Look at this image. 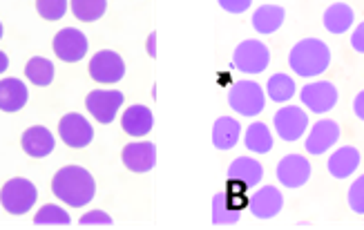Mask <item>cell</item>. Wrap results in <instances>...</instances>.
I'll return each instance as SVG.
<instances>
[{"label": "cell", "instance_id": "cell-1", "mask_svg": "<svg viewBox=\"0 0 364 230\" xmlns=\"http://www.w3.org/2000/svg\"><path fill=\"white\" fill-rule=\"evenodd\" d=\"M52 192L65 202L72 208H81L87 206L94 192H97V183H94V177L81 165H65L54 175L52 179Z\"/></svg>", "mask_w": 364, "mask_h": 230}, {"label": "cell", "instance_id": "cell-2", "mask_svg": "<svg viewBox=\"0 0 364 230\" xmlns=\"http://www.w3.org/2000/svg\"><path fill=\"white\" fill-rule=\"evenodd\" d=\"M289 65L297 76L315 79L328 70L331 65V50L320 38H302L295 43L289 52Z\"/></svg>", "mask_w": 364, "mask_h": 230}, {"label": "cell", "instance_id": "cell-3", "mask_svg": "<svg viewBox=\"0 0 364 230\" xmlns=\"http://www.w3.org/2000/svg\"><path fill=\"white\" fill-rule=\"evenodd\" d=\"M228 105L230 110H235L242 116H257L264 112L266 105V94L264 89L255 83V81H237L230 89H228Z\"/></svg>", "mask_w": 364, "mask_h": 230}, {"label": "cell", "instance_id": "cell-4", "mask_svg": "<svg viewBox=\"0 0 364 230\" xmlns=\"http://www.w3.org/2000/svg\"><path fill=\"white\" fill-rule=\"evenodd\" d=\"M38 190L29 179L16 177L7 181L3 190H0V204L9 214H25L31 210V206L36 204Z\"/></svg>", "mask_w": 364, "mask_h": 230}, {"label": "cell", "instance_id": "cell-5", "mask_svg": "<svg viewBox=\"0 0 364 230\" xmlns=\"http://www.w3.org/2000/svg\"><path fill=\"white\" fill-rule=\"evenodd\" d=\"M271 63V50L262 40H244L235 48L232 65L244 74H262Z\"/></svg>", "mask_w": 364, "mask_h": 230}, {"label": "cell", "instance_id": "cell-6", "mask_svg": "<svg viewBox=\"0 0 364 230\" xmlns=\"http://www.w3.org/2000/svg\"><path fill=\"white\" fill-rule=\"evenodd\" d=\"M273 126L275 132L282 141H299L309 130V116L302 107H295V105H287V107H279L273 116Z\"/></svg>", "mask_w": 364, "mask_h": 230}, {"label": "cell", "instance_id": "cell-7", "mask_svg": "<svg viewBox=\"0 0 364 230\" xmlns=\"http://www.w3.org/2000/svg\"><path fill=\"white\" fill-rule=\"evenodd\" d=\"M299 99H302V103L309 107L311 112L326 114L338 105L340 92L331 81H315V83H309V85L302 87V92H299Z\"/></svg>", "mask_w": 364, "mask_h": 230}, {"label": "cell", "instance_id": "cell-8", "mask_svg": "<svg viewBox=\"0 0 364 230\" xmlns=\"http://www.w3.org/2000/svg\"><path fill=\"white\" fill-rule=\"evenodd\" d=\"M90 76L97 83H103V85L119 83L125 76L123 58L112 50H101L99 54H94V58L90 60Z\"/></svg>", "mask_w": 364, "mask_h": 230}, {"label": "cell", "instance_id": "cell-9", "mask_svg": "<svg viewBox=\"0 0 364 230\" xmlns=\"http://www.w3.org/2000/svg\"><path fill=\"white\" fill-rule=\"evenodd\" d=\"M121 105H123V94L119 89H94L85 97L87 112L99 124H112Z\"/></svg>", "mask_w": 364, "mask_h": 230}, {"label": "cell", "instance_id": "cell-10", "mask_svg": "<svg viewBox=\"0 0 364 230\" xmlns=\"http://www.w3.org/2000/svg\"><path fill=\"white\" fill-rule=\"evenodd\" d=\"M58 134H60V139L65 141L70 148L81 150V148L92 143L94 128L90 126V121L85 116H81L78 112H70V114H65V116L60 119Z\"/></svg>", "mask_w": 364, "mask_h": 230}, {"label": "cell", "instance_id": "cell-11", "mask_svg": "<svg viewBox=\"0 0 364 230\" xmlns=\"http://www.w3.org/2000/svg\"><path fill=\"white\" fill-rule=\"evenodd\" d=\"M277 179L284 188H302L311 179V163L304 155H287L277 163Z\"/></svg>", "mask_w": 364, "mask_h": 230}, {"label": "cell", "instance_id": "cell-12", "mask_svg": "<svg viewBox=\"0 0 364 230\" xmlns=\"http://www.w3.org/2000/svg\"><path fill=\"white\" fill-rule=\"evenodd\" d=\"M54 52L65 63H78L87 54V38L74 27H65L54 36Z\"/></svg>", "mask_w": 364, "mask_h": 230}, {"label": "cell", "instance_id": "cell-13", "mask_svg": "<svg viewBox=\"0 0 364 230\" xmlns=\"http://www.w3.org/2000/svg\"><path fill=\"white\" fill-rule=\"evenodd\" d=\"M340 134L342 132H340V126L336 124V121L322 119V121H318V124L311 128L306 141H304V148H306L309 155L320 157V155H324L326 150H331L340 141Z\"/></svg>", "mask_w": 364, "mask_h": 230}, {"label": "cell", "instance_id": "cell-14", "mask_svg": "<svg viewBox=\"0 0 364 230\" xmlns=\"http://www.w3.org/2000/svg\"><path fill=\"white\" fill-rule=\"evenodd\" d=\"M284 208V197L275 186H264L248 199V210L257 219H273Z\"/></svg>", "mask_w": 364, "mask_h": 230}, {"label": "cell", "instance_id": "cell-15", "mask_svg": "<svg viewBox=\"0 0 364 230\" xmlns=\"http://www.w3.org/2000/svg\"><path fill=\"white\" fill-rule=\"evenodd\" d=\"M121 159H123V165L128 168L130 172H136V175L150 172L154 168V159H156L154 143L141 141V143L125 146L121 152Z\"/></svg>", "mask_w": 364, "mask_h": 230}, {"label": "cell", "instance_id": "cell-16", "mask_svg": "<svg viewBox=\"0 0 364 230\" xmlns=\"http://www.w3.org/2000/svg\"><path fill=\"white\" fill-rule=\"evenodd\" d=\"M21 146L23 150L27 152L29 157H34V159H43L47 155H52L54 152V146H56V139H54V134L43 128V126H34V128H29L23 132L21 136Z\"/></svg>", "mask_w": 364, "mask_h": 230}, {"label": "cell", "instance_id": "cell-17", "mask_svg": "<svg viewBox=\"0 0 364 230\" xmlns=\"http://www.w3.org/2000/svg\"><path fill=\"white\" fill-rule=\"evenodd\" d=\"M360 150L353 148V146H342L338 148L333 155L328 157V175L331 177H336V179H349L358 168H360Z\"/></svg>", "mask_w": 364, "mask_h": 230}, {"label": "cell", "instance_id": "cell-18", "mask_svg": "<svg viewBox=\"0 0 364 230\" xmlns=\"http://www.w3.org/2000/svg\"><path fill=\"white\" fill-rule=\"evenodd\" d=\"M264 179V168L250 157H237L228 168V181L242 183L244 188H255Z\"/></svg>", "mask_w": 364, "mask_h": 230}, {"label": "cell", "instance_id": "cell-19", "mask_svg": "<svg viewBox=\"0 0 364 230\" xmlns=\"http://www.w3.org/2000/svg\"><path fill=\"white\" fill-rule=\"evenodd\" d=\"M322 23L326 27V32H331V34H336V36L346 34L355 23V11L346 3H333L331 7H326Z\"/></svg>", "mask_w": 364, "mask_h": 230}, {"label": "cell", "instance_id": "cell-20", "mask_svg": "<svg viewBox=\"0 0 364 230\" xmlns=\"http://www.w3.org/2000/svg\"><path fill=\"white\" fill-rule=\"evenodd\" d=\"M27 99H29V92H27V85L21 79L0 81V110H3V112L23 110Z\"/></svg>", "mask_w": 364, "mask_h": 230}, {"label": "cell", "instance_id": "cell-21", "mask_svg": "<svg viewBox=\"0 0 364 230\" xmlns=\"http://www.w3.org/2000/svg\"><path fill=\"white\" fill-rule=\"evenodd\" d=\"M284 18H287V11L279 5H262L255 9L252 13V27H255V32L262 34V36H268V34H275L277 29L284 25Z\"/></svg>", "mask_w": 364, "mask_h": 230}, {"label": "cell", "instance_id": "cell-22", "mask_svg": "<svg viewBox=\"0 0 364 230\" xmlns=\"http://www.w3.org/2000/svg\"><path fill=\"white\" fill-rule=\"evenodd\" d=\"M242 136V126L240 121L232 119V116H219L215 121V128H213V143L217 150H232L237 146Z\"/></svg>", "mask_w": 364, "mask_h": 230}, {"label": "cell", "instance_id": "cell-23", "mask_svg": "<svg viewBox=\"0 0 364 230\" xmlns=\"http://www.w3.org/2000/svg\"><path fill=\"white\" fill-rule=\"evenodd\" d=\"M123 132L130 136H146L152 130V112L146 105H132L121 119Z\"/></svg>", "mask_w": 364, "mask_h": 230}, {"label": "cell", "instance_id": "cell-24", "mask_svg": "<svg viewBox=\"0 0 364 230\" xmlns=\"http://www.w3.org/2000/svg\"><path fill=\"white\" fill-rule=\"evenodd\" d=\"M244 143H246V148L250 152H255V155H266V152L273 150V134H271V130H268L266 124L255 121V124L248 126Z\"/></svg>", "mask_w": 364, "mask_h": 230}, {"label": "cell", "instance_id": "cell-25", "mask_svg": "<svg viewBox=\"0 0 364 230\" xmlns=\"http://www.w3.org/2000/svg\"><path fill=\"white\" fill-rule=\"evenodd\" d=\"M25 76L29 83H34L38 87H47L54 81V63L50 58H43V56L29 58L25 65Z\"/></svg>", "mask_w": 364, "mask_h": 230}, {"label": "cell", "instance_id": "cell-26", "mask_svg": "<svg viewBox=\"0 0 364 230\" xmlns=\"http://www.w3.org/2000/svg\"><path fill=\"white\" fill-rule=\"evenodd\" d=\"M266 94L273 103H287L295 97V81L289 74H273L266 83Z\"/></svg>", "mask_w": 364, "mask_h": 230}, {"label": "cell", "instance_id": "cell-27", "mask_svg": "<svg viewBox=\"0 0 364 230\" xmlns=\"http://www.w3.org/2000/svg\"><path fill=\"white\" fill-rule=\"evenodd\" d=\"M240 221V206H237L228 195H217L213 202V224L228 226Z\"/></svg>", "mask_w": 364, "mask_h": 230}, {"label": "cell", "instance_id": "cell-28", "mask_svg": "<svg viewBox=\"0 0 364 230\" xmlns=\"http://www.w3.org/2000/svg\"><path fill=\"white\" fill-rule=\"evenodd\" d=\"M107 9V0H72V11L78 21L94 23L99 21Z\"/></svg>", "mask_w": 364, "mask_h": 230}, {"label": "cell", "instance_id": "cell-29", "mask_svg": "<svg viewBox=\"0 0 364 230\" xmlns=\"http://www.w3.org/2000/svg\"><path fill=\"white\" fill-rule=\"evenodd\" d=\"M36 11L45 21H60L68 11V0H36Z\"/></svg>", "mask_w": 364, "mask_h": 230}, {"label": "cell", "instance_id": "cell-30", "mask_svg": "<svg viewBox=\"0 0 364 230\" xmlns=\"http://www.w3.org/2000/svg\"><path fill=\"white\" fill-rule=\"evenodd\" d=\"M34 224H60V226H68L70 224V214L54 206V204H47L38 210V214L34 217Z\"/></svg>", "mask_w": 364, "mask_h": 230}, {"label": "cell", "instance_id": "cell-31", "mask_svg": "<svg viewBox=\"0 0 364 230\" xmlns=\"http://www.w3.org/2000/svg\"><path fill=\"white\" fill-rule=\"evenodd\" d=\"M346 202H349V208L355 214H364V175L351 183L349 195H346Z\"/></svg>", "mask_w": 364, "mask_h": 230}, {"label": "cell", "instance_id": "cell-32", "mask_svg": "<svg viewBox=\"0 0 364 230\" xmlns=\"http://www.w3.org/2000/svg\"><path fill=\"white\" fill-rule=\"evenodd\" d=\"M217 3L228 13H244L246 9H250L252 0H217Z\"/></svg>", "mask_w": 364, "mask_h": 230}, {"label": "cell", "instance_id": "cell-33", "mask_svg": "<svg viewBox=\"0 0 364 230\" xmlns=\"http://www.w3.org/2000/svg\"><path fill=\"white\" fill-rule=\"evenodd\" d=\"M351 48L358 54H364V21L353 29V34H351Z\"/></svg>", "mask_w": 364, "mask_h": 230}, {"label": "cell", "instance_id": "cell-34", "mask_svg": "<svg viewBox=\"0 0 364 230\" xmlns=\"http://www.w3.org/2000/svg\"><path fill=\"white\" fill-rule=\"evenodd\" d=\"M81 224H85V226H87V224H107V226H109V224H112V219H109L105 212L94 210V212H87V214H85V217L81 219Z\"/></svg>", "mask_w": 364, "mask_h": 230}, {"label": "cell", "instance_id": "cell-35", "mask_svg": "<svg viewBox=\"0 0 364 230\" xmlns=\"http://www.w3.org/2000/svg\"><path fill=\"white\" fill-rule=\"evenodd\" d=\"M353 114L360 121H364V89L360 92V94H355V99H353Z\"/></svg>", "mask_w": 364, "mask_h": 230}, {"label": "cell", "instance_id": "cell-36", "mask_svg": "<svg viewBox=\"0 0 364 230\" xmlns=\"http://www.w3.org/2000/svg\"><path fill=\"white\" fill-rule=\"evenodd\" d=\"M7 67H9V58H7V54H5V52H0V74H3Z\"/></svg>", "mask_w": 364, "mask_h": 230}, {"label": "cell", "instance_id": "cell-37", "mask_svg": "<svg viewBox=\"0 0 364 230\" xmlns=\"http://www.w3.org/2000/svg\"><path fill=\"white\" fill-rule=\"evenodd\" d=\"M0 38H3V23H0Z\"/></svg>", "mask_w": 364, "mask_h": 230}]
</instances>
